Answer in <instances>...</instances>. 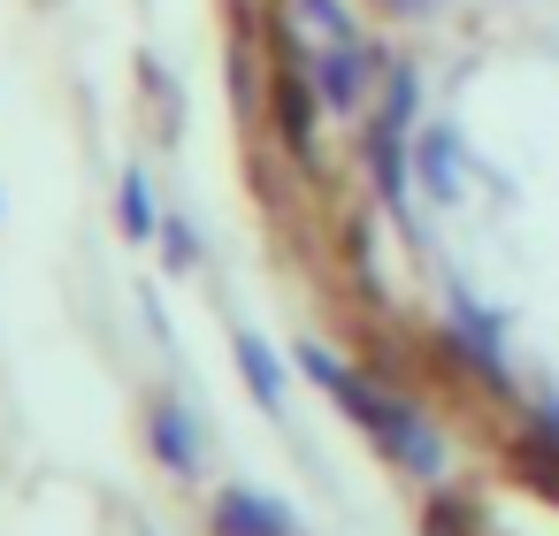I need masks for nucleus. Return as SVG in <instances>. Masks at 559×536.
<instances>
[{"label":"nucleus","mask_w":559,"mask_h":536,"mask_svg":"<svg viewBox=\"0 0 559 536\" xmlns=\"http://www.w3.org/2000/svg\"><path fill=\"white\" fill-rule=\"evenodd\" d=\"M215 521H223V536H292V513L276 498H253V490H230Z\"/></svg>","instance_id":"f257e3e1"},{"label":"nucleus","mask_w":559,"mask_h":536,"mask_svg":"<svg viewBox=\"0 0 559 536\" xmlns=\"http://www.w3.org/2000/svg\"><path fill=\"white\" fill-rule=\"evenodd\" d=\"M238 360H246L253 391H261L269 406H284V383H276V360H269V345H253V337H246V345H238Z\"/></svg>","instance_id":"f03ea898"}]
</instances>
